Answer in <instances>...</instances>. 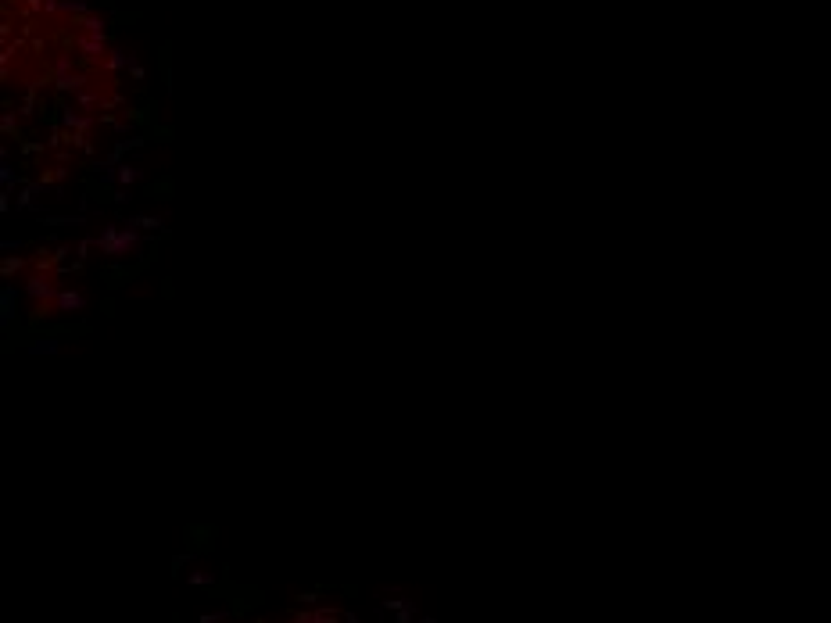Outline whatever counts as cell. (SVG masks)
Here are the masks:
<instances>
[{
    "mask_svg": "<svg viewBox=\"0 0 831 623\" xmlns=\"http://www.w3.org/2000/svg\"><path fill=\"white\" fill-rule=\"evenodd\" d=\"M79 305H82L79 294H61V308H79Z\"/></svg>",
    "mask_w": 831,
    "mask_h": 623,
    "instance_id": "7a4b0ae2",
    "label": "cell"
},
{
    "mask_svg": "<svg viewBox=\"0 0 831 623\" xmlns=\"http://www.w3.org/2000/svg\"><path fill=\"white\" fill-rule=\"evenodd\" d=\"M316 623H337V613H330V609H316Z\"/></svg>",
    "mask_w": 831,
    "mask_h": 623,
    "instance_id": "3957f363",
    "label": "cell"
},
{
    "mask_svg": "<svg viewBox=\"0 0 831 623\" xmlns=\"http://www.w3.org/2000/svg\"><path fill=\"white\" fill-rule=\"evenodd\" d=\"M190 584H215V573H190Z\"/></svg>",
    "mask_w": 831,
    "mask_h": 623,
    "instance_id": "6da1fadb",
    "label": "cell"
},
{
    "mask_svg": "<svg viewBox=\"0 0 831 623\" xmlns=\"http://www.w3.org/2000/svg\"><path fill=\"white\" fill-rule=\"evenodd\" d=\"M423 623H438V620H423Z\"/></svg>",
    "mask_w": 831,
    "mask_h": 623,
    "instance_id": "5b68a950",
    "label": "cell"
},
{
    "mask_svg": "<svg viewBox=\"0 0 831 623\" xmlns=\"http://www.w3.org/2000/svg\"><path fill=\"white\" fill-rule=\"evenodd\" d=\"M348 623H359V620H355V616H348Z\"/></svg>",
    "mask_w": 831,
    "mask_h": 623,
    "instance_id": "277c9868",
    "label": "cell"
}]
</instances>
